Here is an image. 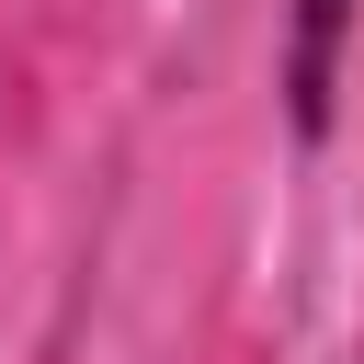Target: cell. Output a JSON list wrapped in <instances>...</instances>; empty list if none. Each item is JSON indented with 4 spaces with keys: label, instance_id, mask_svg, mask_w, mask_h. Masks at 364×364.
Instances as JSON below:
<instances>
[{
    "label": "cell",
    "instance_id": "6da1fadb",
    "mask_svg": "<svg viewBox=\"0 0 364 364\" xmlns=\"http://www.w3.org/2000/svg\"><path fill=\"white\" fill-rule=\"evenodd\" d=\"M341 46H353V0H296V11H284V114H296V136H307V148L330 136Z\"/></svg>",
    "mask_w": 364,
    "mask_h": 364
}]
</instances>
